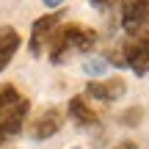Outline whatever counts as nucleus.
Masks as SVG:
<instances>
[{"mask_svg":"<svg viewBox=\"0 0 149 149\" xmlns=\"http://www.w3.org/2000/svg\"><path fill=\"white\" fill-rule=\"evenodd\" d=\"M97 39L100 33L94 28H86L80 22H66L53 33L47 44V58L50 64H66L74 55H88L97 47Z\"/></svg>","mask_w":149,"mask_h":149,"instance_id":"nucleus-1","label":"nucleus"},{"mask_svg":"<svg viewBox=\"0 0 149 149\" xmlns=\"http://www.w3.org/2000/svg\"><path fill=\"white\" fill-rule=\"evenodd\" d=\"M31 113V100L17 86H0V149L22 133Z\"/></svg>","mask_w":149,"mask_h":149,"instance_id":"nucleus-2","label":"nucleus"},{"mask_svg":"<svg viewBox=\"0 0 149 149\" xmlns=\"http://www.w3.org/2000/svg\"><path fill=\"white\" fill-rule=\"evenodd\" d=\"M108 61L122 66V69H130L138 77H146L149 74V31L133 33L124 42H119L108 53Z\"/></svg>","mask_w":149,"mask_h":149,"instance_id":"nucleus-3","label":"nucleus"},{"mask_svg":"<svg viewBox=\"0 0 149 149\" xmlns=\"http://www.w3.org/2000/svg\"><path fill=\"white\" fill-rule=\"evenodd\" d=\"M119 25L127 36L149 31V0H124L119 6Z\"/></svg>","mask_w":149,"mask_h":149,"instance_id":"nucleus-4","label":"nucleus"},{"mask_svg":"<svg viewBox=\"0 0 149 149\" xmlns=\"http://www.w3.org/2000/svg\"><path fill=\"white\" fill-rule=\"evenodd\" d=\"M61 22H64V14H61V11H53V14L39 17L31 25V55L33 58H39L42 50H47L50 39H53V33L61 28Z\"/></svg>","mask_w":149,"mask_h":149,"instance_id":"nucleus-5","label":"nucleus"},{"mask_svg":"<svg viewBox=\"0 0 149 149\" xmlns=\"http://www.w3.org/2000/svg\"><path fill=\"white\" fill-rule=\"evenodd\" d=\"M64 116H66V113L61 111V108H55V105L53 108H44V111L28 124L31 138L33 141H47V138H53V135H58V130L64 127Z\"/></svg>","mask_w":149,"mask_h":149,"instance_id":"nucleus-6","label":"nucleus"},{"mask_svg":"<svg viewBox=\"0 0 149 149\" xmlns=\"http://www.w3.org/2000/svg\"><path fill=\"white\" fill-rule=\"evenodd\" d=\"M127 86H124L122 77H105V80H91L86 83V97L91 100H100V102H116L124 97Z\"/></svg>","mask_w":149,"mask_h":149,"instance_id":"nucleus-7","label":"nucleus"},{"mask_svg":"<svg viewBox=\"0 0 149 149\" xmlns=\"http://www.w3.org/2000/svg\"><path fill=\"white\" fill-rule=\"evenodd\" d=\"M66 113H69V119L77 127H100V116L86 102V97H72L69 105H66Z\"/></svg>","mask_w":149,"mask_h":149,"instance_id":"nucleus-8","label":"nucleus"},{"mask_svg":"<svg viewBox=\"0 0 149 149\" xmlns=\"http://www.w3.org/2000/svg\"><path fill=\"white\" fill-rule=\"evenodd\" d=\"M19 44H22V39H19V33H17L11 25H3V28H0V72L11 64V58L17 55Z\"/></svg>","mask_w":149,"mask_h":149,"instance_id":"nucleus-9","label":"nucleus"},{"mask_svg":"<svg viewBox=\"0 0 149 149\" xmlns=\"http://www.w3.org/2000/svg\"><path fill=\"white\" fill-rule=\"evenodd\" d=\"M141 113H144L141 108H130V111H124L122 116H119V122H122V124H138L141 122Z\"/></svg>","mask_w":149,"mask_h":149,"instance_id":"nucleus-10","label":"nucleus"},{"mask_svg":"<svg viewBox=\"0 0 149 149\" xmlns=\"http://www.w3.org/2000/svg\"><path fill=\"white\" fill-rule=\"evenodd\" d=\"M88 3L94 6L97 11H113V8H116V6H122L124 0H88Z\"/></svg>","mask_w":149,"mask_h":149,"instance_id":"nucleus-11","label":"nucleus"},{"mask_svg":"<svg viewBox=\"0 0 149 149\" xmlns=\"http://www.w3.org/2000/svg\"><path fill=\"white\" fill-rule=\"evenodd\" d=\"M102 66H105V61H88V64L83 66V72H88V74H100V72H105Z\"/></svg>","mask_w":149,"mask_h":149,"instance_id":"nucleus-12","label":"nucleus"},{"mask_svg":"<svg viewBox=\"0 0 149 149\" xmlns=\"http://www.w3.org/2000/svg\"><path fill=\"white\" fill-rule=\"evenodd\" d=\"M113 149H138V144L135 141H122V144H116Z\"/></svg>","mask_w":149,"mask_h":149,"instance_id":"nucleus-13","label":"nucleus"},{"mask_svg":"<svg viewBox=\"0 0 149 149\" xmlns=\"http://www.w3.org/2000/svg\"><path fill=\"white\" fill-rule=\"evenodd\" d=\"M44 6H47V8H61V6H64V0H42Z\"/></svg>","mask_w":149,"mask_h":149,"instance_id":"nucleus-14","label":"nucleus"},{"mask_svg":"<svg viewBox=\"0 0 149 149\" xmlns=\"http://www.w3.org/2000/svg\"><path fill=\"white\" fill-rule=\"evenodd\" d=\"M72 149H77V146H72Z\"/></svg>","mask_w":149,"mask_h":149,"instance_id":"nucleus-15","label":"nucleus"}]
</instances>
